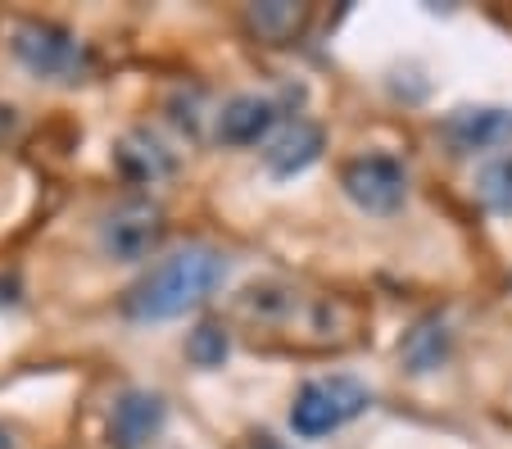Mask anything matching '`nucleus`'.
<instances>
[{"instance_id":"1","label":"nucleus","mask_w":512,"mask_h":449,"mask_svg":"<svg viewBox=\"0 0 512 449\" xmlns=\"http://www.w3.org/2000/svg\"><path fill=\"white\" fill-rule=\"evenodd\" d=\"M227 277V254L213 245H186V250L159 259L141 282L127 291L123 309L136 323H168L182 313L200 309Z\"/></svg>"},{"instance_id":"2","label":"nucleus","mask_w":512,"mask_h":449,"mask_svg":"<svg viewBox=\"0 0 512 449\" xmlns=\"http://www.w3.org/2000/svg\"><path fill=\"white\" fill-rule=\"evenodd\" d=\"M10 50L23 69L41 82H59V87H78L91 73V50L59 23L46 19H23L10 32Z\"/></svg>"},{"instance_id":"3","label":"nucleus","mask_w":512,"mask_h":449,"mask_svg":"<svg viewBox=\"0 0 512 449\" xmlns=\"http://www.w3.org/2000/svg\"><path fill=\"white\" fill-rule=\"evenodd\" d=\"M372 409V391L358 377H345V372H331V377H313L309 386H300L295 404H290V427L295 436L318 440L340 431L345 422L363 418Z\"/></svg>"},{"instance_id":"4","label":"nucleus","mask_w":512,"mask_h":449,"mask_svg":"<svg viewBox=\"0 0 512 449\" xmlns=\"http://www.w3.org/2000/svg\"><path fill=\"white\" fill-rule=\"evenodd\" d=\"M164 232H168L164 209H159L155 200L132 196L100 218V250H105L114 264H141V259H150V254L159 250Z\"/></svg>"},{"instance_id":"5","label":"nucleus","mask_w":512,"mask_h":449,"mask_svg":"<svg viewBox=\"0 0 512 449\" xmlns=\"http://www.w3.org/2000/svg\"><path fill=\"white\" fill-rule=\"evenodd\" d=\"M340 186L363 214H395L408 196V173L390 155H358L354 164H345Z\"/></svg>"},{"instance_id":"6","label":"nucleus","mask_w":512,"mask_h":449,"mask_svg":"<svg viewBox=\"0 0 512 449\" xmlns=\"http://www.w3.org/2000/svg\"><path fill=\"white\" fill-rule=\"evenodd\" d=\"M164 418H168L164 395L123 391L114 404V413H109V440H114V449H145L159 431H164Z\"/></svg>"},{"instance_id":"7","label":"nucleus","mask_w":512,"mask_h":449,"mask_svg":"<svg viewBox=\"0 0 512 449\" xmlns=\"http://www.w3.org/2000/svg\"><path fill=\"white\" fill-rule=\"evenodd\" d=\"M440 137L454 146V155H481V150H499L512 141V109H458L445 118Z\"/></svg>"},{"instance_id":"8","label":"nucleus","mask_w":512,"mask_h":449,"mask_svg":"<svg viewBox=\"0 0 512 449\" xmlns=\"http://www.w3.org/2000/svg\"><path fill=\"white\" fill-rule=\"evenodd\" d=\"M322 146H327V132H322L318 123H309V118H295V123H286L277 137L268 141L263 164H268L272 177H295V173L318 164Z\"/></svg>"},{"instance_id":"9","label":"nucleus","mask_w":512,"mask_h":449,"mask_svg":"<svg viewBox=\"0 0 512 449\" xmlns=\"http://www.w3.org/2000/svg\"><path fill=\"white\" fill-rule=\"evenodd\" d=\"M272 127H277V100L254 96V91L232 96L218 109V141L223 146H259Z\"/></svg>"},{"instance_id":"10","label":"nucleus","mask_w":512,"mask_h":449,"mask_svg":"<svg viewBox=\"0 0 512 449\" xmlns=\"http://www.w3.org/2000/svg\"><path fill=\"white\" fill-rule=\"evenodd\" d=\"M114 164L123 177H132V182L145 186V182H159V177L173 173L177 155L155 137V132H127L114 150Z\"/></svg>"},{"instance_id":"11","label":"nucleus","mask_w":512,"mask_h":449,"mask_svg":"<svg viewBox=\"0 0 512 449\" xmlns=\"http://www.w3.org/2000/svg\"><path fill=\"white\" fill-rule=\"evenodd\" d=\"M399 359H404L408 372H435L445 368L449 359V332L440 318H426V323H417L413 332L404 336V345H399Z\"/></svg>"},{"instance_id":"12","label":"nucleus","mask_w":512,"mask_h":449,"mask_svg":"<svg viewBox=\"0 0 512 449\" xmlns=\"http://www.w3.org/2000/svg\"><path fill=\"white\" fill-rule=\"evenodd\" d=\"M250 28L259 32L263 41H290L295 32L304 28V10L300 5H290V0H268V5H254L250 10Z\"/></svg>"},{"instance_id":"13","label":"nucleus","mask_w":512,"mask_h":449,"mask_svg":"<svg viewBox=\"0 0 512 449\" xmlns=\"http://www.w3.org/2000/svg\"><path fill=\"white\" fill-rule=\"evenodd\" d=\"M476 196H481V205L490 209V214L512 218V155H499L481 168V177H476Z\"/></svg>"},{"instance_id":"14","label":"nucleus","mask_w":512,"mask_h":449,"mask_svg":"<svg viewBox=\"0 0 512 449\" xmlns=\"http://www.w3.org/2000/svg\"><path fill=\"white\" fill-rule=\"evenodd\" d=\"M186 359H191L195 368H218V363L227 359V327L200 323L191 332V341H186Z\"/></svg>"},{"instance_id":"15","label":"nucleus","mask_w":512,"mask_h":449,"mask_svg":"<svg viewBox=\"0 0 512 449\" xmlns=\"http://www.w3.org/2000/svg\"><path fill=\"white\" fill-rule=\"evenodd\" d=\"M10 127H14V109H10V105H0V141L10 137Z\"/></svg>"},{"instance_id":"16","label":"nucleus","mask_w":512,"mask_h":449,"mask_svg":"<svg viewBox=\"0 0 512 449\" xmlns=\"http://www.w3.org/2000/svg\"><path fill=\"white\" fill-rule=\"evenodd\" d=\"M254 449H290V445H281V440H272V436H259V445Z\"/></svg>"},{"instance_id":"17","label":"nucleus","mask_w":512,"mask_h":449,"mask_svg":"<svg viewBox=\"0 0 512 449\" xmlns=\"http://www.w3.org/2000/svg\"><path fill=\"white\" fill-rule=\"evenodd\" d=\"M0 449H14V440H10V431L0 427Z\"/></svg>"}]
</instances>
